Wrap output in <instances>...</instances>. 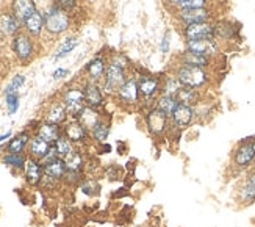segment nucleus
Segmentation results:
<instances>
[{
  "label": "nucleus",
  "instance_id": "8fccbe9b",
  "mask_svg": "<svg viewBox=\"0 0 255 227\" xmlns=\"http://www.w3.org/2000/svg\"><path fill=\"white\" fill-rule=\"evenodd\" d=\"M254 168H255V166H254Z\"/></svg>",
  "mask_w": 255,
  "mask_h": 227
},
{
  "label": "nucleus",
  "instance_id": "a878e982",
  "mask_svg": "<svg viewBox=\"0 0 255 227\" xmlns=\"http://www.w3.org/2000/svg\"><path fill=\"white\" fill-rule=\"evenodd\" d=\"M180 63L182 64H190V66H196V67H207L212 64V58L210 56H205V55H201V53H194V52H190V50H185L182 55H180Z\"/></svg>",
  "mask_w": 255,
  "mask_h": 227
},
{
  "label": "nucleus",
  "instance_id": "9b49d317",
  "mask_svg": "<svg viewBox=\"0 0 255 227\" xmlns=\"http://www.w3.org/2000/svg\"><path fill=\"white\" fill-rule=\"evenodd\" d=\"M11 49H13L14 55L20 61H28V60H31L33 53H35V44H33V39L30 35L20 31L13 38Z\"/></svg>",
  "mask_w": 255,
  "mask_h": 227
},
{
  "label": "nucleus",
  "instance_id": "39448f33",
  "mask_svg": "<svg viewBox=\"0 0 255 227\" xmlns=\"http://www.w3.org/2000/svg\"><path fill=\"white\" fill-rule=\"evenodd\" d=\"M71 27V16L68 11L61 8H55L49 16L44 17V30H47L50 35H61L68 31Z\"/></svg>",
  "mask_w": 255,
  "mask_h": 227
},
{
  "label": "nucleus",
  "instance_id": "4be33fe9",
  "mask_svg": "<svg viewBox=\"0 0 255 227\" xmlns=\"http://www.w3.org/2000/svg\"><path fill=\"white\" fill-rule=\"evenodd\" d=\"M35 135L41 136L42 140H46L50 144H55V143H57V140L63 135V127L57 126V124L44 121V122H41L39 126L36 127V133Z\"/></svg>",
  "mask_w": 255,
  "mask_h": 227
},
{
  "label": "nucleus",
  "instance_id": "a19ab883",
  "mask_svg": "<svg viewBox=\"0 0 255 227\" xmlns=\"http://www.w3.org/2000/svg\"><path fill=\"white\" fill-rule=\"evenodd\" d=\"M25 83V77L24 75H14L13 80H11V83L6 86L5 93H17V91L20 89V86Z\"/></svg>",
  "mask_w": 255,
  "mask_h": 227
},
{
  "label": "nucleus",
  "instance_id": "f3484780",
  "mask_svg": "<svg viewBox=\"0 0 255 227\" xmlns=\"http://www.w3.org/2000/svg\"><path fill=\"white\" fill-rule=\"evenodd\" d=\"M185 50H190L194 53H201L205 56H213L219 52V44L213 39H196V41H185Z\"/></svg>",
  "mask_w": 255,
  "mask_h": 227
},
{
  "label": "nucleus",
  "instance_id": "de8ad7c7",
  "mask_svg": "<svg viewBox=\"0 0 255 227\" xmlns=\"http://www.w3.org/2000/svg\"><path fill=\"white\" fill-rule=\"evenodd\" d=\"M164 2H168L171 6H174V8H175V6H177V3H179L180 0H164Z\"/></svg>",
  "mask_w": 255,
  "mask_h": 227
},
{
  "label": "nucleus",
  "instance_id": "c756f323",
  "mask_svg": "<svg viewBox=\"0 0 255 227\" xmlns=\"http://www.w3.org/2000/svg\"><path fill=\"white\" fill-rule=\"evenodd\" d=\"M177 100H179V104H185V105H190V107L196 108L199 100H201V93H199V89L182 86L179 94H177Z\"/></svg>",
  "mask_w": 255,
  "mask_h": 227
},
{
  "label": "nucleus",
  "instance_id": "cd10ccee",
  "mask_svg": "<svg viewBox=\"0 0 255 227\" xmlns=\"http://www.w3.org/2000/svg\"><path fill=\"white\" fill-rule=\"evenodd\" d=\"M79 119L83 126L90 130V133H91V130L94 129V126L102 119V115H101V111L99 110H96V108H91V107H85L83 108V111L79 115Z\"/></svg>",
  "mask_w": 255,
  "mask_h": 227
},
{
  "label": "nucleus",
  "instance_id": "f257e3e1",
  "mask_svg": "<svg viewBox=\"0 0 255 227\" xmlns=\"http://www.w3.org/2000/svg\"><path fill=\"white\" fill-rule=\"evenodd\" d=\"M128 60L124 55H118L107 66V72L102 78V88L105 94H116L118 89L128 80L127 74Z\"/></svg>",
  "mask_w": 255,
  "mask_h": 227
},
{
  "label": "nucleus",
  "instance_id": "37998d69",
  "mask_svg": "<svg viewBox=\"0 0 255 227\" xmlns=\"http://www.w3.org/2000/svg\"><path fill=\"white\" fill-rule=\"evenodd\" d=\"M160 50H161V53H169V50H171V33L169 31L164 33V36L160 42Z\"/></svg>",
  "mask_w": 255,
  "mask_h": 227
},
{
  "label": "nucleus",
  "instance_id": "f03ea898",
  "mask_svg": "<svg viewBox=\"0 0 255 227\" xmlns=\"http://www.w3.org/2000/svg\"><path fill=\"white\" fill-rule=\"evenodd\" d=\"M232 166L238 171H249L255 166V135L243 138L232 152Z\"/></svg>",
  "mask_w": 255,
  "mask_h": 227
},
{
  "label": "nucleus",
  "instance_id": "423d86ee",
  "mask_svg": "<svg viewBox=\"0 0 255 227\" xmlns=\"http://www.w3.org/2000/svg\"><path fill=\"white\" fill-rule=\"evenodd\" d=\"M63 105L68 111V115L71 119H77L79 115L83 111V108L86 107L85 104V94H83V88H77L72 86L69 88L66 93L63 94Z\"/></svg>",
  "mask_w": 255,
  "mask_h": 227
},
{
  "label": "nucleus",
  "instance_id": "bb28decb",
  "mask_svg": "<svg viewBox=\"0 0 255 227\" xmlns=\"http://www.w3.org/2000/svg\"><path fill=\"white\" fill-rule=\"evenodd\" d=\"M22 27H24L25 33L30 36H39L42 30H44V17L39 14V13H33L24 24H22Z\"/></svg>",
  "mask_w": 255,
  "mask_h": 227
},
{
  "label": "nucleus",
  "instance_id": "f704fd0d",
  "mask_svg": "<svg viewBox=\"0 0 255 227\" xmlns=\"http://www.w3.org/2000/svg\"><path fill=\"white\" fill-rule=\"evenodd\" d=\"M180 89H182V85H180V82L175 78V75H168V77H164V78H163V89H161V94L177 97V94H179V91H180Z\"/></svg>",
  "mask_w": 255,
  "mask_h": 227
},
{
  "label": "nucleus",
  "instance_id": "412c9836",
  "mask_svg": "<svg viewBox=\"0 0 255 227\" xmlns=\"http://www.w3.org/2000/svg\"><path fill=\"white\" fill-rule=\"evenodd\" d=\"M22 24L13 13H2L0 14V35L3 36H16L20 33Z\"/></svg>",
  "mask_w": 255,
  "mask_h": 227
},
{
  "label": "nucleus",
  "instance_id": "7c9ffc66",
  "mask_svg": "<svg viewBox=\"0 0 255 227\" xmlns=\"http://www.w3.org/2000/svg\"><path fill=\"white\" fill-rule=\"evenodd\" d=\"M110 132H112V126H110V122L105 118H102L91 130V138L96 143H107Z\"/></svg>",
  "mask_w": 255,
  "mask_h": 227
},
{
  "label": "nucleus",
  "instance_id": "a211bd4d",
  "mask_svg": "<svg viewBox=\"0 0 255 227\" xmlns=\"http://www.w3.org/2000/svg\"><path fill=\"white\" fill-rule=\"evenodd\" d=\"M24 176H25V180H27L28 185H31V187L39 185L42 177H44V165H42V162L36 160V158L28 157L25 168H24Z\"/></svg>",
  "mask_w": 255,
  "mask_h": 227
},
{
  "label": "nucleus",
  "instance_id": "aec40b11",
  "mask_svg": "<svg viewBox=\"0 0 255 227\" xmlns=\"http://www.w3.org/2000/svg\"><path fill=\"white\" fill-rule=\"evenodd\" d=\"M52 146L50 143H47L46 140H42L41 136L38 135H33V138L30 140V144H28V157L31 158H36V160H44L46 158V155L50 152L52 149Z\"/></svg>",
  "mask_w": 255,
  "mask_h": 227
},
{
  "label": "nucleus",
  "instance_id": "79ce46f5",
  "mask_svg": "<svg viewBox=\"0 0 255 227\" xmlns=\"http://www.w3.org/2000/svg\"><path fill=\"white\" fill-rule=\"evenodd\" d=\"M124 176V169L118 166V165H112V166H108L107 169V177L112 180V182H116V180H121Z\"/></svg>",
  "mask_w": 255,
  "mask_h": 227
},
{
  "label": "nucleus",
  "instance_id": "c9c22d12",
  "mask_svg": "<svg viewBox=\"0 0 255 227\" xmlns=\"http://www.w3.org/2000/svg\"><path fill=\"white\" fill-rule=\"evenodd\" d=\"M77 45H79V39L77 38H74V36L66 38L58 47L57 53H55V60H61V58H64V56H68L77 47Z\"/></svg>",
  "mask_w": 255,
  "mask_h": 227
},
{
  "label": "nucleus",
  "instance_id": "2f4dec72",
  "mask_svg": "<svg viewBox=\"0 0 255 227\" xmlns=\"http://www.w3.org/2000/svg\"><path fill=\"white\" fill-rule=\"evenodd\" d=\"M28 160V157L25 154H5L2 158V163L11 169H17V171H24L25 163Z\"/></svg>",
  "mask_w": 255,
  "mask_h": 227
},
{
  "label": "nucleus",
  "instance_id": "9d476101",
  "mask_svg": "<svg viewBox=\"0 0 255 227\" xmlns=\"http://www.w3.org/2000/svg\"><path fill=\"white\" fill-rule=\"evenodd\" d=\"M182 33H183L185 41L213 39L215 38V24L213 22H199V24L183 25Z\"/></svg>",
  "mask_w": 255,
  "mask_h": 227
},
{
  "label": "nucleus",
  "instance_id": "4c0bfd02",
  "mask_svg": "<svg viewBox=\"0 0 255 227\" xmlns=\"http://www.w3.org/2000/svg\"><path fill=\"white\" fill-rule=\"evenodd\" d=\"M80 190L83 195L86 196H99V193H101V185H99V182L96 179H86L80 184Z\"/></svg>",
  "mask_w": 255,
  "mask_h": 227
},
{
  "label": "nucleus",
  "instance_id": "a18cd8bd",
  "mask_svg": "<svg viewBox=\"0 0 255 227\" xmlns=\"http://www.w3.org/2000/svg\"><path fill=\"white\" fill-rule=\"evenodd\" d=\"M68 75H69V71L63 69V67H58V69L52 74V77L55 78V80H58V78H63V77H68Z\"/></svg>",
  "mask_w": 255,
  "mask_h": 227
},
{
  "label": "nucleus",
  "instance_id": "dca6fc26",
  "mask_svg": "<svg viewBox=\"0 0 255 227\" xmlns=\"http://www.w3.org/2000/svg\"><path fill=\"white\" fill-rule=\"evenodd\" d=\"M63 135L68 136L74 144H83L91 138V133L88 130L79 119H71L64 124L63 127Z\"/></svg>",
  "mask_w": 255,
  "mask_h": 227
},
{
  "label": "nucleus",
  "instance_id": "ea45409f",
  "mask_svg": "<svg viewBox=\"0 0 255 227\" xmlns=\"http://www.w3.org/2000/svg\"><path fill=\"white\" fill-rule=\"evenodd\" d=\"M5 104L9 115H14L19 110V93H5Z\"/></svg>",
  "mask_w": 255,
  "mask_h": 227
},
{
  "label": "nucleus",
  "instance_id": "2eb2a0df",
  "mask_svg": "<svg viewBox=\"0 0 255 227\" xmlns=\"http://www.w3.org/2000/svg\"><path fill=\"white\" fill-rule=\"evenodd\" d=\"M83 94L86 107L99 110L105 105V91L97 82H86L83 86Z\"/></svg>",
  "mask_w": 255,
  "mask_h": 227
},
{
  "label": "nucleus",
  "instance_id": "e433bc0d",
  "mask_svg": "<svg viewBox=\"0 0 255 227\" xmlns=\"http://www.w3.org/2000/svg\"><path fill=\"white\" fill-rule=\"evenodd\" d=\"M33 5H35L36 13H39L42 17L49 16L55 8H58L57 0H33Z\"/></svg>",
  "mask_w": 255,
  "mask_h": 227
},
{
  "label": "nucleus",
  "instance_id": "72a5a7b5",
  "mask_svg": "<svg viewBox=\"0 0 255 227\" xmlns=\"http://www.w3.org/2000/svg\"><path fill=\"white\" fill-rule=\"evenodd\" d=\"M53 147H55V151H57V155L64 160V158L75 149V144L71 140H68V136L66 135H61L57 140V143L53 144Z\"/></svg>",
  "mask_w": 255,
  "mask_h": 227
},
{
  "label": "nucleus",
  "instance_id": "49530a36",
  "mask_svg": "<svg viewBox=\"0 0 255 227\" xmlns=\"http://www.w3.org/2000/svg\"><path fill=\"white\" fill-rule=\"evenodd\" d=\"M9 138H11V132H6L5 135L0 136V143H3V141H6V140H9Z\"/></svg>",
  "mask_w": 255,
  "mask_h": 227
},
{
  "label": "nucleus",
  "instance_id": "58836bf2",
  "mask_svg": "<svg viewBox=\"0 0 255 227\" xmlns=\"http://www.w3.org/2000/svg\"><path fill=\"white\" fill-rule=\"evenodd\" d=\"M210 0H180L175 9H194V8H208Z\"/></svg>",
  "mask_w": 255,
  "mask_h": 227
},
{
  "label": "nucleus",
  "instance_id": "1a4fd4ad",
  "mask_svg": "<svg viewBox=\"0 0 255 227\" xmlns=\"http://www.w3.org/2000/svg\"><path fill=\"white\" fill-rule=\"evenodd\" d=\"M44 165V177H42V184H52L57 185L58 182H63L66 173H68V168L63 158L55 157L52 160L42 163Z\"/></svg>",
  "mask_w": 255,
  "mask_h": 227
},
{
  "label": "nucleus",
  "instance_id": "6e6552de",
  "mask_svg": "<svg viewBox=\"0 0 255 227\" xmlns=\"http://www.w3.org/2000/svg\"><path fill=\"white\" fill-rule=\"evenodd\" d=\"M138 80V86H139V94L141 99L144 100H157L158 96H161V89H163V78L157 77V75H149L144 74L141 75Z\"/></svg>",
  "mask_w": 255,
  "mask_h": 227
},
{
  "label": "nucleus",
  "instance_id": "393cba45",
  "mask_svg": "<svg viewBox=\"0 0 255 227\" xmlns=\"http://www.w3.org/2000/svg\"><path fill=\"white\" fill-rule=\"evenodd\" d=\"M68 119H69V115H68V111H66L63 102H55V104H52L46 113V118H44V121L57 124V126H64V124L68 122Z\"/></svg>",
  "mask_w": 255,
  "mask_h": 227
},
{
  "label": "nucleus",
  "instance_id": "4468645a",
  "mask_svg": "<svg viewBox=\"0 0 255 227\" xmlns=\"http://www.w3.org/2000/svg\"><path fill=\"white\" fill-rule=\"evenodd\" d=\"M194 119H196V108L185 104L177 105L174 113L171 115V124L180 130H186L188 127H191Z\"/></svg>",
  "mask_w": 255,
  "mask_h": 227
},
{
  "label": "nucleus",
  "instance_id": "5701e85b",
  "mask_svg": "<svg viewBox=\"0 0 255 227\" xmlns=\"http://www.w3.org/2000/svg\"><path fill=\"white\" fill-rule=\"evenodd\" d=\"M11 13L17 17L20 24H24L33 13H36V9H35V5H33V0H13Z\"/></svg>",
  "mask_w": 255,
  "mask_h": 227
},
{
  "label": "nucleus",
  "instance_id": "6ab92c4d",
  "mask_svg": "<svg viewBox=\"0 0 255 227\" xmlns=\"http://www.w3.org/2000/svg\"><path fill=\"white\" fill-rule=\"evenodd\" d=\"M33 138L28 130H22L17 135L11 136V140L6 144V152L8 154H24L28 149L30 140Z\"/></svg>",
  "mask_w": 255,
  "mask_h": 227
},
{
  "label": "nucleus",
  "instance_id": "7ed1b4c3",
  "mask_svg": "<svg viewBox=\"0 0 255 227\" xmlns=\"http://www.w3.org/2000/svg\"><path fill=\"white\" fill-rule=\"evenodd\" d=\"M175 78L180 82L182 86L185 88H193V89H201L204 88L208 80L210 75L207 72V69L204 67H196V66H190V64H182L177 67L175 71Z\"/></svg>",
  "mask_w": 255,
  "mask_h": 227
},
{
  "label": "nucleus",
  "instance_id": "c03bdc74",
  "mask_svg": "<svg viewBox=\"0 0 255 227\" xmlns=\"http://www.w3.org/2000/svg\"><path fill=\"white\" fill-rule=\"evenodd\" d=\"M57 6L69 13L77 6V0H57Z\"/></svg>",
  "mask_w": 255,
  "mask_h": 227
},
{
  "label": "nucleus",
  "instance_id": "c85d7f7f",
  "mask_svg": "<svg viewBox=\"0 0 255 227\" xmlns=\"http://www.w3.org/2000/svg\"><path fill=\"white\" fill-rule=\"evenodd\" d=\"M64 163H66V168H68V171H75V173H83L85 165H86L83 154L77 149H74L64 158Z\"/></svg>",
  "mask_w": 255,
  "mask_h": 227
},
{
  "label": "nucleus",
  "instance_id": "b1692460",
  "mask_svg": "<svg viewBox=\"0 0 255 227\" xmlns=\"http://www.w3.org/2000/svg\"><path fill=\"white\" fill-rule=\"evenodd\" d=\"M107 61L105 58H102V56H96V58H93L90 63L86 64L85 67V71L88 74V77H90V80L91 82H101L105 72H107Z\"/></svg>",
  "mask_w": 255,
  "mask_h": 227
},
{
  "label": "nucleus",
  "instance_id": "473e14b6",
  "mask_svg": "<svg viewBox=\"0 0 255 227\" xmlns=\"http://www.w3.org/2000/svg\"><path fill=\"white\" fill-rule=\"evenodd\" d=\"M177 105H179V100H177V97H174V96L161 94V96H158L157 100H155V107H157L158 110H161L163 113H166L169 118H171V115L174 113Z\"/></svg>",
  "mask_w": 255,
  "mask_h": 227
},
{
  "label": "nucleus",
  "instance_id": "09e8293b",
  "mask_svg": "<svg viewBox=\"0 0 255 227\" xmlns=\"http://www.w3.org/2000/svg\"><path fill=\"white\" fill-rule=\"evenodd\" d=\"M252 224H254V226H255V217H254V218H252Z\"/></svg>",
  "mask_w": 255,
  "mask_h": 227
},
{
  "label": "nucleus",
  "instance_id": "20e7f679",
  "mask_svg": "<svg viewBox=\"0 0 255 227\" xmlns=\"http://www.w3.org/2000/svg\"><path fill=\"white\" fill-rule=\"evenodd\" d=\"M169 124H171V118L155 105L144 113V126H146L147 133L153 140H163L166 133H168Z\"/></svg>",
  "mask_w": 255,
  "mask_h": 227
},
{
  "label": "nucleus",
  "instance_id": "0eeeda50",
  "mask_svg": "<svg viewBox=\"0 0 255 227\" xmlns=\"http://www.w3.org/2000/svg\"><path fill=\"white\" fill-rule=\"evenodd\" d=\"M237 202L241 207H249L255 204V168L246 171L237 190Z\"/></svg>",
  "mask_w": 255,
  "mask_h": 227
},
{
  "label": "nucleus",
  "instance_id": "f8f14e48",
  "mask_svg": "<svg viewBox=\"0 0 255 227\" xmlns=\"http://www.w3.org/2000/svg\"><path fill=\"white\" fill-rule=\"evenodd\" d=\"M121 104L133 107L136 105L141 100V94H139V86H138V80L135 77H128V80L118 89V93L115 94Z\"/></svg>",
  "mask_w": 255,
  "mask_h": 227
},
{
  "label": "nucleus",
  "instance_id": "ddd939ff",
  "mask_svg": "<svg viewBox=\"0 0 255 227\" xmlns=\"http://www.w3.org/2000/svg\"><path fill=\"white\" fill-rule=\"evenodd\" d=\"M177 19L182 25L199 24V22H212L213 13L210 8H194V9H179Z\"/></svg>",
  "mask_w": 255,
  "mask_h": 227
}]
</instances>
